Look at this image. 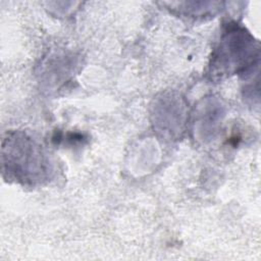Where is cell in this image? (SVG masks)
<instances>
[{
    "label": "cell",
    "mask_w": 261,
    "mask_h": 261,
    "mask_svg": "<svg viewBox=\"0 0 261 261\" xmlns=\"http://www.w3.org/2000/svg\"><path fill=\"white\" fill-rule=\"evenodd\" d=\"M1 160L3 176L22 186L43 185L53 175V164L43 146L24 132L5 134Z\"/></svg>",
    "instance_id": "cell-1"
},
{
    "label": "cell",
    "mask_w": 261,
    "mask_h": 261,
    "mask_svg": "<svg viewBox=\"0 0 261 261\" xmlns=\"http://www.w3.org/2000/svg\"><path fill=\"white\" fill-rule=\"evenodd\" d=\"M259 42L243 27L227 23L212 53L208 74L213 81L236 73H247L258 66Z\"/></svg>",
    "instance_id": "cell-2"
},
{
    "label": "cell",
    "mask_w": 261,
    "mask_h": 261,
    "mask_svg": "<svg viewBox=\"0 0 261 261\" xmlns=\"http://www.w3.org/2000/svg\"><path fill=\"white\" fill-rule=\"evenodd\" d=\"M184 5L179 10L186 14L191 16H205L208 14H213V11H217V8H213V6L217 5L218 2H184L180 3Z\"/></svg>",
    "instance_id": "cell-3"
}]
</instances>
